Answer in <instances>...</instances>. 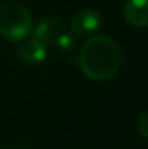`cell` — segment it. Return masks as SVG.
Wrapping results in <instances>:
<instances>
[{
  "label": "cell",
  "mask_w": 148,
  "mask_h": 149,
  "mask_svg": "<svg viewBox=\"0 0 148 149\" xmlns=\"http://www.w3.org/2000/svg\"><path fill=\"white\" fill-rule=\"evenodd\" d=\"M18 55L23 62L39 64L47 58V47L36 39H28L18 48Z\"/></svg>",
  "instance_id": "obj_6"
},
{
  "label": "cell",
  "mask_w": 148,
  "mask_h": 149,
  "mask_svg": "<svg viewBox=\"0 0 148 149\" xmlns=\"http://www.w3.org/2000/svg\"><path fill=\"white\" fill-rule=\"evenodd\" d=\"M76 44H77L76 36L71 35V33H65V32H64V33L57 39L55 47H57V49L60 51L61 54H68V52H73V51H74Z\"/></svg>",
  "instance_id": "obj_7"
},
{
  "label": "cell",
  "mask_w": 148,
  "mask_h": 149,
  "mask_svg": "<svg viewBox=\"0 0 148 149\" xmlns=\"http://www.w3.org/2000/svg\"><path fill=\"white\" fill-rule=\"evenodd\" d=\"M123 17L135 28H147L148 0H126L123 6Z\"/></svg>",
  "instance_id": "obj_5"
},
{
  "label": "cell",
  "mask_w": 148,
  "mask_h": 149,
  "mask_svg": "<svg viewBox=\"0 0 148 149\" xmlns=\"http://www.w3.org/2000/svg\"><path fill=\"white\" fill-rule=\"evenodd\" d=\"M138 132L141 136L148 138V110L141 114V117L138 120Z\"/></svg>",
  "instance_id": "obj_8"
},
{
  "label": "cell",
  "mask_w": 148,
  "mask_h": 149,
  "mask_svg": "<svg viewBox=\"0 0 148 149\" xmlns=\"http://www.w3.org/2000/svg\"><path fill=\"white\" fill-rule=\"evenodd\" d=\"M102 15L95 9L79 10L71 19V31L76 36H93L102 26Z\"/></svg>",
  "instance_id": "obj_3"
},
{
  "label": "cell",
  "mask_w": 148,
  "mask_h": 149,
  "mask_svg": "<svg viewBox=\"0 0 148 149\" xmlns=\"http://www.w3.org/2000/svg\"><path fill=\"white\" fill-rule=\"evenodd\" d=\"M79 65L89 78L107 80L119 71L122 65V51L110 36H92L80 51Z\"/></svg>",
  "instance_id": "obj_1"
},
{
  "label": "cell",
  "mask_w": 148,
  "mask_h": 149,
  "mask_svg": "<svg viewBox=\"0 0 148 149\" xmlns=\"http://www.w3.org/2000/svg\"><path fill=\"white\" fill-rule=\"evenodd\" d=\"M64 33V23L57 17L41 20L34 29V39L39 41L45 47L55 45L57 39Z\"/></svg>",
  "instance_id": "obj_4"
},
{
  "label": "cell",
  "mask_w": 148,
  "mask_h": 149,
  "mask_svg": "<svg viewBox=\"0 0 148 149\" xmlns=\"http://www.w3.org/2000/svg\"><path fill=\"white\" fill-rule=\"evenodd\" d=\"M32 32L31 10L18 0L0 3V35L10 42H20Z\"/></svg>",
  "instance_id": "obj_2"
}]
</instances>
